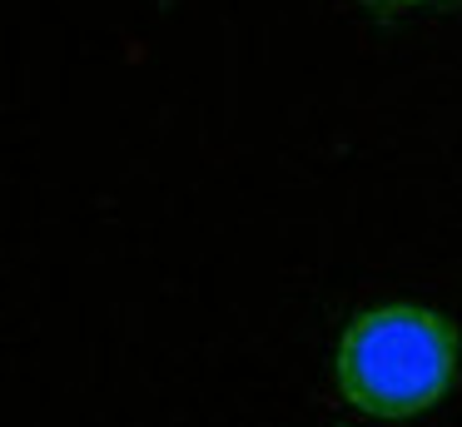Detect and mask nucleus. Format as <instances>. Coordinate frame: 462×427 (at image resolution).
I'll use <instances>...</instances> for the list:
<instances>
[{"label": "nucleus", "instance_id": "2", "mask_svg": "<svg viewBox=\"0 0 462 427\" xmlns=\"http://www.w3.org/2000/svg\"><path fill=\"white\" fill-rule=\"evenodd\" d=\"M368 5L373 15H402V10H418V5H432V0H358Z\"/></svg>", "mask_w": 462, "mask_h": 427}, {"label": "nucleus", "instance_id": "1", "mask_svg": "<svg viewBox=\"0 0 462 427\" xmlns=\"http://www.w3.org/2000/svg\"><path fill=\"white\" fill-rule=\"evenodd\" d=\"M457 333L442 313L388 303L353 318L333 357V383L363 417H418L452 387Z\"/></svg>", "mask_w": 462, "mask_h": 427}]
</instances>
